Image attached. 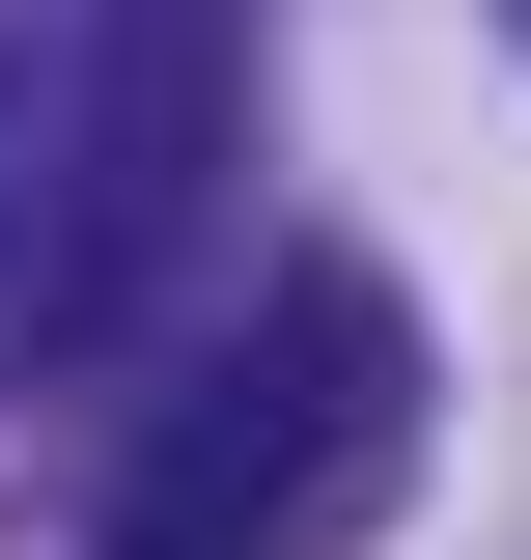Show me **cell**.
I'll return each instance as SVG.
<instances>
[{
  "label": "cell",
  "mask_w": 531,
  "mask_h": 560,
  "mask_svg": "<svg viewBox=\"0 0 531 560\" xmlns=\"http://www.w3.org/2000/svg\"><path fill=\"white\" fill-rule=\"evenodd\" d=\"M392 477H420V308L364 253H280L252 337H197V393L140 420L113 560H335V533H392Z\"/></svg>",
  "instance_id": "cell-1"
},
{
  "label": "cell",
  "mask_w": 531,
  "mask_h": 560,
  "mask_svg": "<svg viewBox=\"0 0 531 560\" xmlns=\"http://www.w3.org/2000/svg\"><path fill=\"white\" fill-rule=\"evenodd\" d=\"M224 113H252V0H113V84H84V224H57V280H84V308L197 224Z\"/></svg>",
  "instance_id": "cell-2"
},
{
  "label": "cell",
  "mask_w": 531,
  "mask_h": 560,
  "mask_svg": "<svg viewBox=\"0 0 531 560\" xmlns=\"http://www.w3.org/2000/svg\"><path fill=\"white\" fill-rule=\"evenodd\" d=\"M504 28H531V0H504Z\"/></svg>",
  "instance_id": "cell-3"
}]
</instances>
